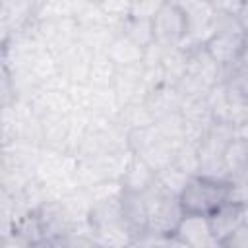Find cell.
<instances>
[{
	"label": "cell",
	"mask_w": 248,
	"mask_h": 248,
	"mask_svg": "<svg viewBox=\"0 0 248 248\" xmlns=\"http://www.w3.org/2000/svg\"><path fill=\"white\" fill-rule=\"evenodd\" d=\"M184 213L211 215L221 205L234 200L232 182L227 178H215L207 174H192L178 194Z\"/></svg>",
	"instance_id": "6da1fadb"
},
{
	"label": "cell",
	"mask_w": 248,
	"mask_h": 248,
	"mask_svg": "<svg viewBox=\"0 0 248 248\" xmlns=\"http://www.w3.org/2000/svg\"><path fill=\"white\" fill-rule=\"evenodd\" d=\"M244 0H211V4L219 10V12H229V14H236L240 10Z\"/></svg>",
	"instance_id": "4fadbf2b"
},
{
	"label": "cell",
	"mask_w": 248,
	"mask_h": 248,
	"mask_svg": "<svg viewBox=\"0 0 248 248\" xmlns=\"http://www.w3.org/2000/svg\"><path fill=\"white\" fill-rule=\"evenodd\" d=\"M238 62L248 64V33H246V45H244V52H242V58H240Z\"/></svg>",
	"instance_id": "9a60e30c"
},
{
	"label": "cell",
	"mask_w": 248,
	"mask_h": 248,
	"mask_svg": "<svg viewBox=\"0 0 248 248\" xmlns=\"http://www.w3.org/2000/svg\"><path fill=\"white\" fill-rule=\"evenodd\" d=\"M143 54H145V48H141L138 43H134L126 35L114 39L107 50V56L110 58V62L114 66H124V68H132L138 62H141Z\"/></svg>",
	"instance_id": "ba28073f"
},
{
	"label": "cell",
	"mask_w": 248,
	"mask_h": 248,
	"mask_svg": "<svg viewBox=\"0 0 248 248\" xmlns=\"http://www.w3.org/2000/svg\"><path fill=\"white\" fill-rule=\"evenodd\" d=\"M207 217L217 246H223L225 240L248 219V205L238 200H231L229 203L221 205L217 211H213Z\"/></svg>",
	"instance_id": "8992f818"
},
{
	"label": "cell",
	"mask_w": 248,
	"mask_h": 248,
	"mask_svg": "<svg viewBox=\"0 0 248 248\" xmlns=\"http://www.w3.org/2000/svg\"><path fill=\"white\" fill-rule=\"evenodd\" d=\"M143 196L147 202L149 232L172 238L180 219L184 217V209L180 205L178 196L169 192L159 180H155L153 186L147 192H143Z\"/></svg>",
	"instance_id": "7a4b0ae2"
},
{
	"label": "cell",
	"mask_w": 248,
	"mask_h": 248,
	"mask_svg": "<svg viewBox=\"0 0 248 248\" xmlns=\"http://www.w3.org/2000/svg\"><path fill=\"white\" fill-rule=\"evenodd\" d=\"M223 246H227V248H248V219L225 240Z\"/></svg>",
	"instance_id": "7c38bea8"
},
{
	"label": "cell",
	"mask_w": 248,
	"mask_h": 248,
	"mask_svg": "<svg viewBox=\"0 0 248 248\" xmlns=\"http://www.w3.org/2000/svg\"><path fill=\"white\" fill-rule=\"evenodd\" d=\"M227 70H229V74L221 81H225L231 89H234L236 93H240L242 97L248 99V64L236 62L234 66H231Z\"/></svg>",
	"instance_id": "9c48e42d"
},
{
	"label": "cell",
	"mask_w": 248,
	"mask_h": 248,
	"mask_svg": "<svg viewBox=\"0 0 248 248\" xmlns=\"http://www.w3.org/2000/svg\"><path fill=\"white\" fill-rule=\"evenodd\" d=\"M120 221L132 238V244L140 242L149 232L147 202L143 194L120 190Z\"/></svg>",
	"instance_id": "277c9868"
},
{
	"label": "cell",
	"mask_w": 248,
	"mask_h": 248,
	"mask_svg": "<svg viewBox=\"0 0 248 248\" xmlns=\"http://www.w3.org/2000/svg\"><path fill=\"white\" fill-rule=\"evenodd\" d=\"M165 0H132V10L128 17H138V19H153L157 10L161 8Z\"/></svg>",
	"instance_id": "30bf717a"
},
{
	"label": "cell",
	"mask_w": 248,
	"mask_h": 248,
	"mask_svg": "<svg viewBox=\"0 0 248 248\" xmlns=\"http://www.w3.org/2000/svg\"><path fill=\"white\" fill-rule=\"evenodd\" d=\"M103 14L110 17H128L132 10V0H97Z\"/></svg>",
	"instance_id": "8fae6325"
},
{
	"label": "cell",
	"mask_w": 248,
	"mask_h": 248,
	"mask_svg": "<svg viewBox=\"0 0 248 248\" xmlns=\"http://www.w3.org/2000/svg\"><path fill=\"white\" fill-rule=\"evenodd\" d=\"M244 140H246V143H248V136H246V138H244Z\"/></svg>",
	"instance_id": "2e32d148"
},
{
	"label": "cell",
	"mask_w": 248,
	"mask_h": 248,
	"mask_svg": "<svg viewBox=\"0 0 248 248\" xmlns=\"http://www.w3.org/2000/svg\"><path fill=\"white\" fill-rule=\"evenodd\" d=\"M172 240H174V244L194 246V248L217 246L213 232H211L209 217L198 215V213H184V217L180 219V223L172 234Z\"/></svg>",
	"instance_id": "5b68a950"
},
{
	"label": "cell",
	"mask_w": 248,
	"mask_h": 248,
	"mask_svg": "<svg viewBox=\"0 0 248 248\" xmlns=\"http://www.w3.org/2000/svg\"><path fill=\"white\" fill-rule=\"evenodd\" d=\"M155 180H157V170L140 155H134L132 161L124 167V172L120 176V190L143 194L153 186Z\"/></svg>",
	"instance_id": "52a82bcc"
},
{
	"label": "cell",
	"mask_w": 248,
	"mask_h": 248,
	"mask_svg": "<svg viewBox=\"0 0 248 248\" xmlns=\"http://www.w3.org/2000/svg\"><path fill=\"white\" fill-rule=\"evenodd\" d=\"M236 17H238V23H240V27L244 29V33H248V0L242 2L240 10L236 12Z\"/></svg>",
	"instance_id": "5bb4252c"
},
{
	"label": "cell",
	"mask_w": 248,
	"mask_h": 248,
	"mask_svg": "<svg viewBox=\"0 0 248 248\" xmlns=\"http://www.w3.org/2000/svg\"><path fill=\"white\" fill-rule=\"evenodd\" d=\"M153 45L159 48H178L190 35V23L186 12L174 2L165 0L151 19Z\"/></svg>",
	"instance_id": "3957f363"
}]
</instances>
